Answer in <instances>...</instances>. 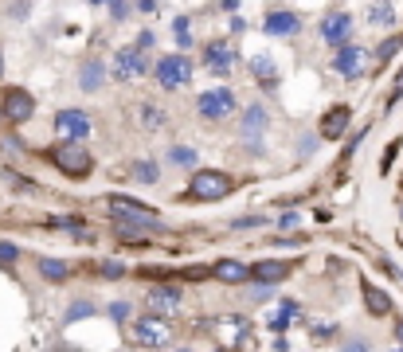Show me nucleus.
<instances>
[{"label":"nucleus","instance_id":"nucleus-17","mask_svg":"<svg viewBox=\"0 0 403 352\" xmlns=\"http://www.w3.org/2000/svg\"><path fill=\"white\" fill-rule=\"evenodd\" d=\"M207 274H212L216 282H227V286H243L247 278H251V270H247L243 263H235V258H224V263H216Z\"/></svg>","mask_w":403,"mask_h":352},{"label":"nucleus","instance_id":"nucleus-39","mask_svg":"<svg viewBox=\"0 0 403 352\" xmlns=\"http://www.w3.org/2000/svg\"><path fill=\"white\" fill-rule=\"evenodd\" d=\"M0 78H4V55H0Z\"/></svg>","mask_w":403,"mask_h":352},{"label":"nucleus","instance_id":"nucleus-22","mask_svg":"<svg viewBox=\"0 0 403 352\" xmlns=\"http://www.w3.org/2000/svg\"><path fill=\"white\" fill-rule=\"evenodd\" d=\"M251 71L258 75V82H263V90H274L278 87V71H274V63L266 55H258V59H251Z\"/></svg>","mask_w":403,"mask_h":352},{"label":"nucleus","instance_id":"nucleus-38","mask_svg":"<svg viewBox=\"0 0 403 352\" xmlns=\"http://www.w3.org/2000/svg\"><path fill=\"white\" fill-rule=\"evenodd\" d=\"M395 341L403 344V317H395Z\"/></svg>","mask_w":403,"mask_h":352},{"label":"nucleus","instance_id":"nucleus-24","mask_svg":"<svg viewBox=\"0 0 403 352\" xmlns=\"http://www.w3.org/2000/svg\"><path fill=\"white\" fill-rule=\"evenodd\" d=\"M129 180H138V184H157L161 180L157 161H138V165H129Z\"/></svg>","mask_w":403,"mask_h":352},{"label":"nucleus","instance_id":"nucleus-13","mask_svg":"<svg viewBox=\"0 0 403 352\" xmlns=\"http://www.w3.org/2000/svg\"><path fill=\"white\" fill-rule=\"evenodd\" d=\"M247 270H251V278H255V282L278 286V282H286V278H290V270H294V266H290V263H278V258H263V263L247 266Z\"/></svg>","mask_w":403,"mask_h":352},{"label":"nucleus","instance_id":"nucleus-10","mask_svg":"<svg viewBox=\"0 0 403 352\" xmlns=\"http://www.w3.org/2000/svg\"><path fill=\"white\" fill-rule=\"evenodd\" d=\"M298 28H302V16L290 12V8H270V12H266V20H263L266 36H294Z\"/></svg>","mask_w":403,"mask_h":352},{"label":"nucleus","instance_id":"nucleus-27","mask_svg":"<svg viewBox=\"0 0 403 352\" xmlns=\"http://www.w3.org/2000/svg\"><path fill=\"white\" fill-rule=\"evenodd\" d=\"M173 36L180 39V47H192V36H188V20H184V16L173 20Z\"/></svg>","mask_w":403,"mask_h":352},{"label":"nucleus","instance_id":"nucleus-21","mask_svg":"<svg viewBox=\"0 0 403 352\" xmlns=\"http://www.w3.org/2000/svg\"><path fill=\"white\" fill-rule=\"evenodd\" d=\"M364 20L376 24V28H388V24H395V4H392V0H372L368 12H364Z\"/></svg>","mask_w":403,"mask_h":352},{"label":"nucleus","instance_id":"nucleus-28","mask_svg":"<svg viewBox=\"0 0 403 352\" xmlns=\"http://www.w3.org/2000/svg\"><path fill=\"white\" fill-rule=\"evenodd\" d=\"M12 263H20V247L0 243V266H12Z\"/></svg>","mask_w":403,"mask_h":352},{"label":"nucleus","instance_id":"nucleus-19","mask_svg":"<svg viewBox=\"0 0 403 352\" xmlns=\"http://www.w3.org/2000/svg\"><path fill=\"white\" fill-rule=\"evenodd\" d=\"M235 59H239V51H231V43H224V39L207 43V51H204V63H207L212 71H227Z\"/></svg>","mask_w":403,"mask_h":352},{"label":"nucleus","instance_id":"nucleus-7","mask_svg":"<svg viewBox=\"0 0 403 352\" xmlns=\"http://www.w3.org/2000/svg\"><path fill=\"white\" fill-rule=\"evenodd\" d=\"M0 114H4V122H12V126H24V122H31V114H36V98L24 87H12L0 98Z\"/></svg>","mask_w":403,"mask_h":352},{"label":"nucleus","instance_id":"nucleus-2","mask_svg":"<svg viewBox=\"0 0 403 352\" xmlns=\"http://www.w3.org/2000/svg\"><path fill=\"white\" fill-rule=\"evenodd\" d=\"M239 188V180L224 168H196L192 180H188V200H204V204H216Z\"/></svg>","mask_w":403,"mask_h":352},{"label":"nucleus","instance_id":"nucleus-33","mask_svg":"<svg viewBox=\"0 0 403 352\" xmlns=\"http://www.w3.org/2000/svg\"><path fill=\"white\" fill-rule=\"evenodd\" d=\"M110 317H114V321H126V317H129V305H126V302L110 305Z\"/></svg>","mask_w":403,"mask_h":352},{"label":"nucleus","instance_id":"nucleus-30","mask_svg":"<svg viewBox=\"0 0 403 352\" xmlns=\"http://www.w3.org/2000/svg\"><path fill=\"white\" fill-rule=\"evenodd\" d=\"M90 313H94V305L79 298V305H71V309H67V321H79V317H90Z\"/></svg>","mask_w":403,"mask_h":352},{"label":"nucleus","instance_id":"nucleus-29","mask_svg":"<svg viewBox=\"0 0 403 352\" xmlns=\"http://www.w3.org/2000/svg\"><path fill=\"white\" fill-rule=\"evenodd\" d=\"M395 51H400V36H395V39H383L380 51H376V59H380V63H388V59H392Z\"/></svg>","mask_w":403,"mask_h":352},{"label":"nucleus","instance_id":"nucleus-32","mask_svg":"<svg viewBox=\"0 0 403 352\" xmlns=\"http://www.w3.org/2000/svg\"><path fill=\"white\" fill-rule=\"evenodd\" d=\"M126 12H129L126 0H110V20H126Z\"/></svg>","mask_w":403,"mask_h":352},{"label":"nucleus","instance_id":"nucleus-31","mask_svg":"<svg viewBox=\"0 0 403 352\" xmlns=\"http://www.w3.org/2000/svg\"><path fill=\"white\" fill-rule=\"evenodd\" d=\"M98 274H102V278H122V274H126V266H122V263H102Z\"/></svg>","mask_w":403,"mask_h":352},{"label":"nucleus","instance_id":"nucleus-5","mask_svg":"<svg viewBox=\"0 0 403 352\" xmlns=\"http://www.w3.org/2000/svg\"><path fill=\"white\" fill-rule=\"evenodd\" d=\"M153 78H157V87H161V90H180V87H188V82H192V59H188L184 51L157 59Z\"/></svg>","mask_w":403,"mask_h":352},{"label":"nucleus","instance_id":"nucleus-4","mask_svg":"<svg viewBox=\"0 0 403 352\" xmlns=\"http://www.w3.org/2000/svg\"><path fill=\"white\" fill-rule=\"evenodd\" d=\"M235 110H239V98L231 87H212L196 98V114L204 117V122H227Z\"/></svg>","mask_w":403,"mask_h":352},{"label":"nucleus","instance_id":"nucleus-18","mask_svg":"<svg viewBox=\"0 0 403 352\" xmlns=\"http://www.w3.org/2000/svg\"><path fill=\"white\" fill-rule=\"evenodd\" d=\"M360 293H364V309L372 313V317H388L392 313V298L372 282H360Z\"/></svg>","mask_w":403,"mask_h":352},{"label":"nucleus","instance_id":"nucleus-26","mask_svg":"<svg viewBox=\"0 0 403 352\" xmlns=\"http://www.w3.org/2000/svg\"><path fill=\"white\" fill-rule=\"evenodd\" d=\"M141 126H149V129L165 126V110H157V106H141Z\"/></svg>","mask_w":403,"mask_h":352},{"label":"nucleus","instance_id":"nucleus-25","mask_svg":"<svg viewBox=\"0 0 403 352\" xmlns=\"http://www.w3.org/2000/svg\"><path fill=\"white\" fill-rule=\"evenodd\" d=\"M168 161H173V165H180V168H192V165H196V153H192V149H184V145H173V149H168Z\"/></svg>","mask_w":403,"mask_h":352},{"label":"nucleus","instance_id":"nucleus-36","mask_svg":"<svg viewBox=\"0 0 403 352\" xmlns=\"http://www.w3.org/2000/svg\"><path fill=\"white\" fill-rule=\"evenodd\" d=\"M314 141H317V137H302V141H298V145H302V153H305V156L314 153Z\"/></svg>","mask_w":403,"mask_h":352},{"label":"nucleus","instance_id":"nucleus-11","mask_svg":"<svg viewBox=\"0 0 403 352\" xmlns=\"http://www.w3.org/2000/svg\"><path fill=\"white\" fill-rule=\"evenodd\" d=\"M349 36H353V16H349V12H329V16L321 20V39L325 43H337V47H341Z\"/></svg>","mask_w":403,"mask_h":352},{"label":"nucleus","instance_id":"nucleus-35","mask_svg":"<svg viewBox=\"0 0 403 352\" xmlns=\"http://www.w3.org/2000/svg\"><path fill=\"white\" fill-rule=\"evenodd\" d=\"M258 223H263L258 215H247V219H235V227H258Z\"/></svg>","mask_w":403,"mask_h":352},{"label":"nucleus","instance_id":"nucleus-34","mask_svg":"<svg viewBox=\"0 0 403 352\" xmlns=\"http://www.w3.org/2000/svg\"><path fill=\"white\" fill-rule=\"evenodd\" d=\"M133 47H141V51H149V47H153V31H141V36H138V43H133Z\"/></svg>","mask_w":403,"mask_h":352},{"label":"nucleus","instance_id":"nucleus-3","mask_svg":"<svg viewBox=\"0 0 403 352\" xmlns=\"http://www.w3.org/2000/svg\"><path fill=\"white\" fill-rule=\"evenodd\" d=\"M106 207H110V219H114V223H133V227H145V231H161V227H165L161 215L149 204L129 200V196H122V192L106 196Z\"/></svg>","mask_w":403,"mask_h":352},{"label":"nucleus","instance_id":"nucleus-9","mask_svg":"<svg viewBox=\"0 0 403 352\" xmlns=\"http://www.w3.org/2000/svg\"><path fill=\"white\" fill-rule=\"evenodd\" d=\"M349 126H353V110H349V106H329V110H325V117H321V126H317V137L337 141Z\"/></svg>","mask_w":403,"mask_h":352},{"label":"nucleus","instance_id":"nucleus-16","mask_svg":"<svg viewBox=\"0 0 403 352\" xmlns=\"http://www.w3.org/2000/svg\"><path fill=\"white\" fill-rule=\"evenodd\" d=\"M149 305H153L157 313H173V309H180V286H173V282L153 286V290H149Z\"/></svg>","mask_w":403,"mask_h":352},{"label":"nucleus","instance_id":"nucleus-1","mask_svg":"<svg viewBox=\"0 0 403 352\" xmlns=\"http://www.w3.org/2000/svg\"><path fill=\"white\" fill-rule=\"evenodd\" d=\"M43 156H47L67 180H90V173H94V153H90L82 141H71V137H63L59 145H51Z\"/></svg>","mask_w":403,"mask_h":352},{"label":"nucleus","instance_id":"nucleus-20","mask_svg":"<svg viewBox=\"0 0 403 352\" xmlns=\"http://www.w3.org/2000/svg\"><path fill=\"white\" fill-rule=\"evenodd\" d=\"M133 337H138L141 344H168V329L161 321H153V317H149V321L141 317V321L133 325Z\"/></svg>","mask_w":403,"mask_h":352},{"label":"nucleus","instance_id":"nucleus-23","mask_svg":"<svg viewBox=\"0 0 403 352\" xmlns=\"http://www.w3.org/2000/svg\"><path fill=\"white\" fill-rule=\"evenodd\" d=\"M40 278H47V282H67L71 266L63 263V258H40Z\"/></svg>","mask_w":403,"mask_h":352},{"label":"nucleus","instance_id":"nucleus-8","mask_svg":"<svg viewBox=\"0 0 403 352\" xmlns=\"http://www.w3.org/2000/svg\"><path fill=\"white\" fill-rule=\"evenodd\" d=\"M55 133H59V137H71V141H87V137H90V117H87V110H75V106L59 110V114H55Z\"/></svg>","mask_w":403,"mask_h":352},{"label":"nucleus","instance_id":"nucleus-14","mask_svg":"<svg viewBox=\"0 0 403 352\" xmlns=\"http://www.w3.org/2000/svg\"><path fill=\"white\" fill-rule=\"evenodd\" d=\"M266 122H270V114H266V110L255 102V106H247V114L239 117V133H243L247 141H251V145H258V137H263Z\"/></svg>","mask_w":403,"mask_h":352},{"label":"nucleus","instance_id":"nucleus-15","mask_svg":"<svg viewBox=\"0 0 403 352\" xmlns=\"http://www.w3.org/2000/svg\"><path fill=\"white\" fill-rule=\"evenodd\" d=\"M102 82H106V63L102 59L90 55L87 63L79 67V90H87V94H94V90H102Z\"/></svg>","mask_w":403,"mask_h":352},{"label":"nucleus","instance_id":"nucleus-6","mask_svg":"<svg viewBox=\"0 0 403 352\" xmlns=\"http://www.w3.org/2000/svg\"><path fill=\"white\" fill-rule=\"evenodd\" d=\"M149 71V55L141 47H118L114 51V82H138Z\"/></svg>","mask_w":403,"mask_h":352},{"label":"nucleus","instance_id":"nucleus-12","mask_svg":"<svg viewBox=\"0 0 403 352\" xmlns=\"http://www.w3.org/2000/svg\"><path fill=\"white\" fill-rule=\"evenodd\" d=\"M333 71H337V75H344V78L364 75V51H360V47H353V43L344 39V43H341V51L333 55Z\"/></svg>","mask_w":403,"mask_h":352},{"label":"nucleus","instance_id":"nucleus-37","mask_svg":"<svg viewBox=\"0 0 403 352\" xmlns=\"http://www.w3.org/2000/svg\"><path fill=\"white\" fill-rule=\"evenodd\" d=\"M278 223H282V227H294V223H298V212H286L282 219H278Z\"/></svg>","mask_w":403,"mask_h":352}]
</instances>
